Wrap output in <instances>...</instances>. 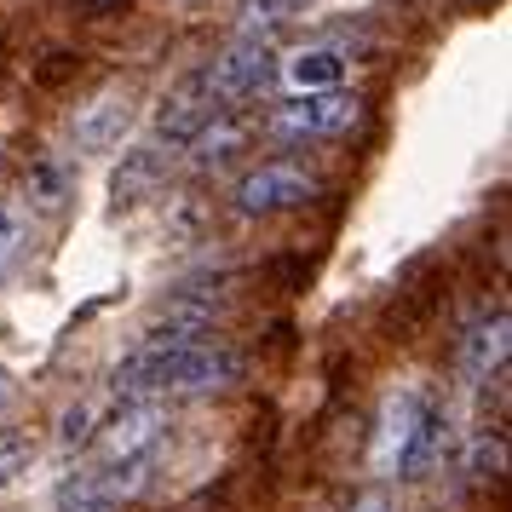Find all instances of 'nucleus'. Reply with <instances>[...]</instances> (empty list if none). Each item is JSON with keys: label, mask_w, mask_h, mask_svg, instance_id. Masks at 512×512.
<instances>
[{"label": "nucleus", "mask_w": 512, "mask_h": 512, "mask_svg": "<svg viewBox=\"0 0 512 512\" xmlns=\"http://www.w3.org/2000/svg\"><path fill=\"white\" fill-rule=\"evenodd\" d=\"M98 426H104V403H98V397H81V403H70L64 420H58V443H64V449H87V443L98 438Z\"/></svg>", "instance_id": "f3484780"}, {"label": "nucleus", "mask_w": 512, "mask_h": 512, "mask_svg": "<svg viewBox=\"0 0 512 512\" xmlns=\"http://www.w3.org/2000/svg\"><path fill=\"white\" fill-rule=\"evenodd\" d=\"M466 472H472V484H495L507 472V432H478L466 449Z\"/></svg>", "instance_id": "a211bd4d"}, {"label": "nucleus", "mask_w": 512, "mask_h": 512, "mask_svg": "<svg viewBox=\"0 0 512 512\" xmlns=\"http://www.w3.org/2000/svg\"><path fill=\"white\" fill-rule=\"evenodd\" d=\"M288 87L294 93H334L346 81V47H305L288 58Z\"/></svg>", "instance_id": "ddd939ff"}, {"label": "nucleus", "mask_w": 512, "mask_h": 512, "mask_svg": "<svg viewBox=\"0 0 512 512\" xmlns=\"http://www.w3.org/2000/svg\"><path fill=\"white\" fill-rule=\"evenodd\" d=\"M271 41H236V47H225L219 58H213L208 70H202V81H208V93L225 104V110H236L242 98H254L265 81H271Z\"/></svg>", "instance_id": "0eeeda50"}, {"label": "nucleus", "mask_w": 512, "mask_h": 512, "mask_svg": "<svg viewBox=\"0 0 512 512\" xmlns=\"http://www.w3.org/2000/svg\"><path fill=\"white\" fill-rule=\"evenodd\" d=\"M443 449H449V420H443V409H426L415 438L403 443V455H397V478H426L443 461Z\"/></svg>", "instance_id": "2eb2a0df"}, {"label": "nucleus", "mask_w": 512, "mask_h": 512, "mask_svg": "<svg viewBox=\"0 0 512 512\" xmlns=\"http://www.w3.org/2000/svg\"><path fill=\"white\" fill-rule=\"evenodd\" d=\"M162 173H167V156L156 150V144H133V150H121V167H116V179H110L116 208H133V202H144L150 190L162 185Z\"/></svg>", "instance_id": "f8f14e48"}, {"label": "nucleus", "mask_w": 512, "mask_h": 512, "mask_svg": "<svg viewBox=\"0 0 512 512\" xmlns=\"http://www.w3.org/2000/svg\"><path fill=\"white\" fill-rule=\"evenodd\" d=\"M351 121H357V98L346 87H334V93H294L288 104H277L271 110V133L288 144L334 139V133H346Z\"/></svg>", "instance_id": "423d86ee"}, {"label": "nucleus", "mask_w": 512, "mask_h": 512, "mask_svg": "<svg viewBox=\"0 0 512 512\" xmlns=\"http://www.w3.org/2000/svg\"><path fill=\"white\" fill-rule=\"evenodd\" d=\"M156 461H162V455L133 461V466H87V472H75L70 484L58 489L52 512H121L127 501H139L144 489H150Z\"/></svg>", "instance_id": "20e7f679"}, {"label": "nucleus", "mask_w": 512, "mask_h": 512, "mask_svg": "<svg viewBox=\"0 0 512 512\" xmlns=\"http://www.w3.org/2000/svg\"><path fill=\"white\" fill-rule=\"evenodd\" d=\"M87 12H110V6H121V0H81Z\"/></svg>", "instance_id": "4be33fe9"}, {"label": "nucleus", "mask_w": 512, "mask_h": 512, "mask_svg": "<svg viewBox=\"0 0 512 512\" xmlns=\"http://www.w3.org/2000/svg\"><path fill=\"white\" fill-rule=\"evenodd\" d=\"M311 0H242V12H236V29L248 35V41H265L271 29L294 24Z\"/></svg>", "instance_id": "dca6fc26"}, {"label": "nucleus", "mask_w": 512, "mask_h": 512, "mask_svg": "<svg viewBox=\"0 0 512 512\" xmlns=\"http://www.w3.org/2000/svg\"><path fill=\"white\" fill-rule=\"evenodd\" d=\"M317 173H305V167L294 162H259L248 167L242 179H236L231 190V208L242 213V219H271V213H294L305 208V202H317Z\"/></svg>", "instance_id": "7ed1b4c3"}, {"label": "nucleus", "mask_w": 512, "mask_h": 512, "mask_svg": "<svg viewBox=\"0 0 512 512\" xmlns=\"http://www.w3.org/2000/svg\"><path fill=\"white\" fill-rule=\"evenodd\" d=\"M351 512H397V507H392V495H386V489H369V495H357V501H351Z\"/></svg>", "instance_id": "412c9836"}, {"label": "nucleus", "mask_w": 512, "mask_h": 512, "mask_svg": "<svg viewBox=\"0 0 512 512\" xmlns=\"http://www.w3.org/2000/svg\"><path fill=\"white\" fill-rule=\"evenodd\" d=\"M0 397H6V380H0Z\"/></svg>", "instance_id": "5701e85b"}, {"label": "nucleus", "mask_w": 512, "mask_h": 512, "mask_svg": "<svg viewBox=\"0 0 512 512\" xmlns=\"http://www.w3.org/2000/svg\"><path fill=\"white\" fill-rule=\"evenodd\" d=\"M24 466H29V443L24 438H0V489L12 484Z\"/></svg>", "instance_id": "aec40b11"}, {"label": "nucleus", "mask_w": 512, "mask_h": 512, "mask_svg": "<svg viewBox=\"0 0 512 512\" xmlns=\"http://www.w3.org/2000/svg\"><path fill=\"white\" fill-rule=\"evenodd\" d=\"M507 346H512L507 311H495V317H484V323H472V334L461 340V380L466 386L501 380V369H507Z\"/></svg>", "instance_id": "9d476101"}, {"label": "nucleus", "mask_w": 512, "mask_h": 512, "mask_svg": "<svg viewBox=\"0 0 512 512\" xmlns=\"http://www.w3.org/2000/svg\"><path fill=\"white\" fill-rule=\"evenodd\" d=\"M432 403L420 386H403V392L386 397V409H380V432H374V466L380 472H397V455H403V443L415 438L420 415H426Z\"/></svg>", "instance_id": "9b49d317"}, {"label": "nucleus", "mask_w": 512, "mask_h": 512, "mask_svg": "<svg viewBox=\"0 0 512 512\" xmlns=\"http://www.w3.org/2000/svg\"><path fill=\"white\" fill-rule=\"evenodd\" d=\"M254 133H259V121L254 116H213L202 133H196V144H190V167L196 173H225L231 162H242V150L254 144Z\"/></svg>", "instance_id": "1a4fd4ad"}, {"label": "nucleus", "mask_w": 512, "mask_h": 512, "mask_svg": "<svg viewBox=\"0 0 512 512\" xmlns=\"http://www.w3.org/2000/svg\"><path fill=\"white\" fill-rule=\"evenodd\" d=\"M75 196V167L58 156H41L24 179V213H58Z\"/></svg>", "instance_id": "4468645a"}, {"label": "nucleus", "mask_w": 512, "mask_h": 512, "mask_svg": "<svg viewBox=\"0 0 512 512\" xmlns=\"http://www.w3.org/2000/svg\"><path fill=\"white\" fill-rule=\"evenodd\" d=\"M29 236H35V225H29V213L18 208V202H0V277L24 259Z\"/></svg>", "instance_id": "6ab92c4d"}, {"label": "nucleus", "mask_w": 512, "mask_h": 512, "mask_svg": "<svg viewBox=\"0 0 512 512\" xmlns=\"http://www.w3.org/2000/svg\"><path fill=\"white\" fill-rule=\"evenodd\" d=\"M236 380H242V351L219 346V340H190V346L167 357L156 397H213V392H231Z\"/></svg>", "instance_id": "f03ea898"}, {"label": "nucleus", "mask_w": 512, "mask_h": 512, "mask_svg": "<svg viewBox=\"0 0 512 512\" xmlns=\"http://www.w3.org/2000/svg\"><path fill=\"white\" fill-rule=\"evenodd\" d=\"M127 127H133V93L127 87H110V93H98L81 116H75V150L81 156H104V150H116L127 139Z\"/></svg>", "instance_id": "6e6552de"}, {"label": "nucleus", "mask_w": 512, "mask_h": 512, "mask_svg": "<svg viewBox=\"0 0 512 512\" xmlns=\"http://www.w3.org/2000/svg\"><path fill=\"white\" fill-rule=\"evenodd\" d=\"M213 116H225V104L208 93V81H202V70H196V75H185V81L162 98V104H156V133H150V144H156L162 156L190 150V144H196V133H202Z\"/></svg>", "instance_id": "39448f33"}, {"label": "nucleus", "mask_w": 512, "mask_h": 512, "mask_svg": "<svg viewBox=\"0 0 512 512\" xmlns=\"http://www.w3.org/2000/svg\"><path fill=\"white\" fill-rule=\"evenodd\" d=\"M173 415H167L162 397H133V403H121L116 415H104L98 426V466H133V461H150V455H162V438Z\"/></svg>", "instance_id": "f257e3e1"}]
</instances>
